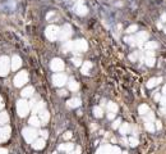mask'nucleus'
<instances>
[{
    "instance_id": "1",
    "label": "nucleus",
    "mask_w": 166,
    "mask_h": 154,
    "mask_svg": "<svg viewBox=\"0 0 166 154\" xmlns=\"http://www.w3.org/2000/svg\"><path fill=\"white\" fill-rule=\"evenodd\" d=\"M8 71V58H0V76L6 75Z\"/></svg>"
},
{
    "instance_id": "2",
    "label": "nucleus",
    "mask_w": 166,
    "mask_h": 154,
    "mask_svg": "<svg viewBox=\"0 0 166 154\" xmlns=\"http://www.w3.org/2000/svg\"><path fill=\"white\" fill-rule=\"evenodd\" d=\"M26 80H27V75H26L24 72H22V73H19V75L15 77L14 82H15V85H17V86H21V85H23V83L26 82Z\"/></svg>"
},
{
    "instance_id": "3",
    "label": "nucleus",
    "mask_w": 166,
    "mask_h": 154,
    "mask_svg": "<svg viewBox=\"0 0 166 154\" xmlns=\"http://www.w3.org/2000/svg\"><path fill=\"white\" fill-rule=\"evenodd\" d=\"M75 9H77V13H79V14H84V13H87V8L83 5V1H82V0H79V1L77 3Z\"/></svg>"
},
{
    "instance_id": "4",
    "label": "nucleus",
    "mask_w": 166,
    "mask_h": 154,
    "mask_svg": "<svg viewBox=\"0 0 166 154\" xmlns=\"http://www.w3.org/2000/svg\"><path fill=\"white\" fill-rule=\"evenodd\" d=\"M18 112L21 116H26L27 114V105H26V102H19L18 103Z\"/></svg>"
},
{
    "instance_id": "5",
    "label": "nucleus",
    "mask_w": 166,
    "mask_h": 154,
    "mask_svg": "<svg viewBox=\"0 0 166 154\" xmlns=\"http://www.w3.org/2000/svg\"><path fill=\"white\" fill-rule=\"evenodd\" d=\"M47 37H50V38H55L56 36V34H57V28L56 27H49L47 28Z\"/></svg>"
},
{
    "instance_id": "6",
    "label": "nucleus",
    "mask_w": 166,
    "mask_h": 154,
    "mask_svg": "<svg viewBox=\"0 0 166 154\" xmlns=\"http://www.w3.org/2000/svg\"><path fill=\"white\" fill-rule=\"evenodd\" d=\"M53 68H54V69H62V68H63L62 60H59V59L53 60Z\"/></svg>"
},
{
    "instance_id": "7",
    "label": "nucleus",
    "mask_w": 166,
    "mask_h": 154,
    "mask_svg": "<svg viewBox=\"0 0 166 154\" xmlns=\"http://www.w3.org/2000/svg\"><path fill=\"white\" fill-rule=\"evenodd\" d=\"M54 81H55L56 85H63L65 78H64V76H55L54 77Z\"/></svg>"
},
{
    "instance_id": "8",
    "label": "nucleus",
    "mask_w": 166,
    "mask_h": 154,
    "mask_svg": "<svg viewBox=\"0 0 166 154\" xmlns=\"http://www.w3.org/2000/svg\"><path fill=\"white\" fill-rule=\"evenodd\" d=\"M21 66V59H19L18 57H15L14 59H13V68H18V67Z\"/></svg>"
},
{
    "instance_id": "9",
    "label": "nucleus",
    "mask_w": 166,
    "mask_h": 154,
    "mask_svg": "<svg viewBox=\"0 0 166 154\" xmlns=\"http://www.w3.org/2000/svg\"><path fill=\"white\" fill-rule=\"evenodd\" d=\"M32 94V89L30 88V89H26L24 91H23V95H31Z\"/></svg>"
},
{
    "instance_id": "10",
    "label": "nucleus",
    "mask_w": 166,
    "mask_h": 154,
    "mask_svg": "<svg viewBox=\"0 0 166 154\" xmlns=\"http://www.w3.org/2000/svg\"><path fill=\"white\" fill-rule=\"evenodd\" d=\"M162 18H164V19H166V14H164V15H162Z\"/></svg>"
}]
</instances>
